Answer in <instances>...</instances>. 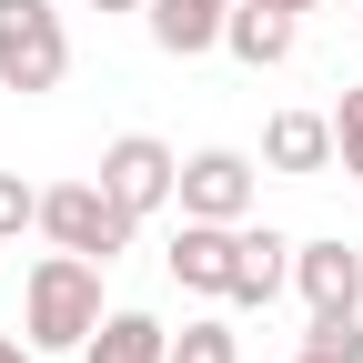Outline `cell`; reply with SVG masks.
I'll return each mask as SVG.
<instances>
[{"instance_id":"8992f818","label":"cell","mask_w":363,"mask_h":363,"mask_svg":"<svg viewBox=\"0 0 363 363\" xmlns=\"http://www.w3.org/2000/svg\"><path fill=\"white\" fill-rule=\"evenodd\" d=\"M233 242H242V222H192L182 212V233H172V283L182 293H202V303H222V283H233Z\"/></svg>"},{"instance_id":"30bf717a","label":"cell","mask_w":363,"mask_h":363,"mask_svg":"<svg viewBox=\"0 0 363 363\" xmlns=\"http://www.w3.org/2000/svg\"><path fill=\"white\" fill-rule=\"evenodd\" d=\"M293 283V242L283 233H272V222H242V242H233V283H222V303H272V293H283Z\"/></svg>"},{"instance_id":"3957f363","label":"cell","mask_w":363,"mask_h":363,"mask_svg":"<svg viewBox=\"0 0 363 363\" xmlns=\"http://www.w3.org/2000/svg\"><path fill=\"white\" fill-rule=\"evenodd\" d=\"M40 233H51V252H81V262H111V252H131V222L101 182H51L40 192Z\"/></svg>"},{"instance_id":"d6986e66","label":"cell","mask_w":363,"mask_h":363,"mask_svg":"<svg viewBox=\"0 0 363 363\" xmlns=\"http://www.w3.org/2000/svg\"><path fill=\"white\" fill-rule=\"evenodd\" d=\"M293 363H333V353H313V343H303V353H293Z\"/></svg>"},{"instance_id":"5b68a950","label":"cell","mask_w":363,"mask_h":363,"mask_svg":"<svg viewBox=\"0 0 363 363\" xmlns=\"http://www.w3.org/2000/svg\"><path fill=\"white\" fill-rule=\"evenodd\" d=\"M91 182H101L131 222H152V212L172 202V182H182V152L152 142V131H121V142H101V172H91Z\"/></svg>"},{"instance_id":"7c38bea8","label":"cell","mask_w":363,"mask_h":363,"mask_svg":"<svg viewBox=\"0 0 363 363\" xmlns=\"http://www.w3.org/2000/svg\"><path fill=\"white\" fill-rule=\"evenodd\" d=\"M162 353H172V333L152 323V313H101L91 343H81V363H162Z\"/></svg>"},{"instance_id":"4fadbf2b","label":"cell","mask_w":363,"mask_h":363,"mask_svg":"<svg viewBox=\"0 0 363 363\" xmlns=\"http://www.w3.org/2000/svg\"><path fill=\"white\" fill-rule=\"evenodd\" d=\"M162 363H242V333L222 323V313H202V323H182V333H172Z\"/></svg>"},{"instance_id":"7a4b0ae2","label":"cell","mask_w":363,"mask_h":363,"mask_svg":"<svg viewBox=\"0 0 363 363\" xmlns=\"http://www.w3.org/2000/svg\"><path fill=\"white\" fill-rule=\"evenodd\" d=\"M71 81V30L51 0H0V91H21V101H40V91Z\"/></svg>"},{"instance_id":"ba28073f","label":"cell","mask_w":363,"mask_h":363,"mask_svg":"<svg viewBox=\"0 0 363 363\" xmlns=\"http://www.w3.org/2000/svg\"><path fill=\"white\" fill-rule=\"evenodd\" d=\"M293 283H303V303L313 313H363V252L353 242H293Z\"/></svg>"},{"instance_id":"e0dca14e","label":"cell","mask_w":363,"mask_h":363,"mask_svg":"<svg viewBox=\"0 0 363 363\" xmlns=\"http://www.w3.org/2000/svg\"><path fill=\"white\" fill-rule=\"evenodd\" d=\"M81 11H152V0H81Z\"/></svg>"},{"instance_id":"2e32d148","label":"cell","mask_w":363,"mask_h":363,"mask_svg":"<svg viewBox=\"0 0 363 363\" xmlns=\"http://www.w3.org/2000/svg\"><path fill=\"white\" fill-rule=\"evenodd\" d=\"M0 363H40V353H30V343H11V333H0Z\"/></svg>"},{"instance_id":"52a82bcc","label":"cell","mask_w":363,"mask_h":363,"mask_svg":"<svg viewBox=\"0 0 363 363\" xmlns=\"http://www.w3.org/2000/svg\"><path fill=\"white\" fill-rule=\"evenodd\" d=\"M293 40H303V11H272V0H233V11H222V51L242 71H283Z\"/></svg>"},{"instance_id":"9c48e42d","label":"cell","mask_w":363,"mask_h":363,"mask_svg":"<svg viewBox=\"0 0 363 363\" xmlns=\"http://www.w3.org/2000/svg\"><path fill=\"white\" fill-rule=\"evenodd\" d=\"M262 172H293V182L333 172V111H272L262 121Z\"/></svg>"},{"instance_id":"9a60e30c","label":"cell","mask_w":363,"mask_h":363,"mask_svg":"<svg viewBox=\"0 0 363 363\" xmlns=\"http://www.w3.org/2000/svg\"><path fill=\"white\" fill-rule=\"evenodd\" d=\"M11 233H40V192L21 172H0V242H11Z\"/></svg>"},{"instance_id":"ac0fdd59","label":"cell","mask_w":363,"mask_h":363,"mask_svg":"<svg viewBox=\"0 0 363 363\" xmlns=\"http://www.w3.org/2000/svg\"><path fill=\"white\" fill-rule=\"evenodd\" d=\"M272 11H323V0H272Z\"/></svg>"},{"instance_id":"8fae6325","label":"cell","mask_w":363,"mask_h":363,"mask_svg":"<svg viewBox=\"0 0 363 363\" xmlns=\"http://www.w3.org/2000/svg\"><path fill=\"white\" fill-rule=\"evenodd\" d=\"M222 11H233V0H152V40L172 61H202V51H222Z\"/></svg>"},{"instance_id":"ffe728a7","label":"cell","mask_w":363,"mask_h":363,"mask_svg":"<svg viewBox=\"0 0 363 363\" xmlns=\"http://www.w3.org/2000/svg\"><path fill=\"white\" fill-rule=\"evenodd\" d=\"M353 21H363V11H353Z\"/></svg>"},{"instance_id":"277c9868","label":"cell","mask_w":363,"mask_h":363,"mask_svg":"<svg viewBox=\"0 0 363 363\" xmlns=\"http://www.w3.org/2000/svg\"><path fill=\"white\" fill-rule=\"evenodd\" d=\"M252 192H262V162L233 152V142H202V152H182V182H172V202L192 212V222H252Z\"/></svg>"},{"instance_id":"6da1fadb","label":"cell","mask_w":363,"mask_h":363,"mask_svg":"<svg viewBox=\"0 0 363 363\" xmlns=\"http://www.w3.org/2000/svg\"><path fill=\"white\" fill-rule=\"evenodd\" d=\"M91 323H101V262L40 252L30 283H21V343H30V353H81Z\"/></svg>"},{"instance_id":"5bb4252c","label":"cell","mask_w":363,"mask_h":363,"mask_svg":"<svg viewBox=\"0 0 363 363\" xmlns=\"http://www.w3.org/2000/svg\"><path fill=\"white\" fill-rule=\"evenodd\" d=\"M333 172L363 182V81H343V101H333Z\"/></svg>"}]
</instances>
